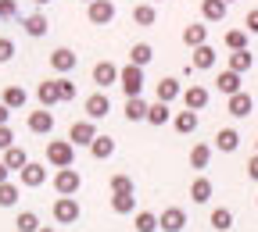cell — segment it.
Returning a JSON list of instances; mask_svg holds the SVG:
<instances>
[{"mask_svg": "<svg viewBox=\"0 0 258 232\" xmlns=\"http://www.w3.org/2000/svg\"><path fill=\"white\" fill-rule=\"evenodd\" d=\"M47 164H50V168H69V164H76L72 140H50L47 143Z\"/></svg>", "mask_w": 258, "mask_h": 232, "instance_id": "cell-1", "label": "cell"}, {"mask_svg": "<svg viewBox=\"0 0 258 232\" xmlns=\"http://www.w3.org/2000/svg\"><path fill=\"white\" fill-rule=\"evenodd\" d=\"M125 96H140L144 93V68H137V64H125V68H118V82Z\"/></svg>", "mask_w": 258, "mask_h": 232, "instance_id": "cell-2", "label": "cell"}, {"mask_svg": "<svg viewBox=\"0 0 258 232\" xmlns=\"http://www.w3.org/2000/svg\"><path fill=\"white\" fill-rule=\"evenodd\" d=\"M54 189H57V196H76L79 189H83V175L72 168H57V175H54Z\"/></svg>", "mask_w": 258, "mask_h": 232, "instance_id": "cell-3", "label": "cell"}, {"mask_svg": "<svg viewBox=\"0 0 258 232\" xmlns=\"http://www.w3.org/2000/svg\"><path fill=\"white\" fill-rule=\"evenodd\" d=\"M79 214H83V207H79L76 196H57L54 200V221L57 225H76Z\"/></svg>", "mask_w": 258, "mask_h": 232, "instance_id": "cell-4", "label": "cell"}, {"mask_svg": "<svg viewBox=\"0 0 258 232\" xmlns=\"http://www.w3.org/2000/svg\"><path fill=\"white\" fill-rule=\"evenodd\" d=\"M47 182V164H36V161H25L18 168V186L25 189H40Z\"/></svg>", "mask_w": 258, "mask_h": 232, "instance_id": "cell-5", "label": "cell"}, {"mask_svg": "<svg viewBox=\"0 0 258 232\" xmlns=\"http://www.w3.org/2000/svg\"><path fill=\"white\" fill-rule=\"evenodd\" d=\"M215 61H219V50H215L212 43L190 47V68H194V72H208V68H215Z\"/></svg>", "mask_w": 258, "mask_h": 232, "instance_id": "cell-6", "label": "cell"}, {"mask_svg": "<svg viewBox=\"0 0 258 232\" xmlns=\"http://www.w3.org/2000/svg\"><path fill=\"white\" fill-rule=\"evenodd\" d=\"M86 18H90V25H111L115 22V4L111 0H90Z\"/></svg>", "mask_w": 258, "mask_h": 232, "instance_id": "cell-7", "label": "cell"}, {"mask_svg": "<svg viewBox=\"0 0 258 232\" xmlns=\"http://www.w3.org/2000/svg\"><path fill=\"white\" fill-rule=\"evenodd\" d=\"M226 111H230L233 118H247V114L254 111V96H251V93H244V89L230 93V96H226Z\"/></svg>", "mask_w": 258, "mask_h": 232, "instance_id": "cell-8", "label": "cell"}, {"mask_svg": "<svg viewBox=\"0 0 258 232\" xmlns=\"http://www.w3.org/2000/svg\"><path fill=\"white\" fill-rule=\"evenodd\" d=\"M29 132L32 136H50L54 132V114H50V107H40V111H29Z\"/></svg>", "mask_w": 258, "mask_h": 232, "instance_id": "cell-9", "label": "cell"}, {"mask_svg": "<svg viewBox=\"0 0 258 232\" xmlns=\"http://www.w3.org/2000/svg\"><path fill=\"white\" fill-rule=\"evenodd\" d=\"M179 96H183V107H190V111H205L208 100H212V93H208L205 86H198V82H190Z\"/></svg>", "mask_w": 258, "mask_h": 232, "instance_id": "cell-10", "label": "cell"}, {"mask_svg": "<svg viewBox=\"0 0 258 232\" xmlns=\"http://www.w3.org/2000/svg\"><path fill=\"white\" fill-rule=\"evenodd\" d=\"M93 136H97V122H90V118H79V122H72V129H69L72 147H90Z\"/></svg>", "mask_w": 258, "mask_h": 232, "instance_id": "cell-11", "label": "cell"}, {"mask_svg": "<svg viewBox=\"0 0 258 232\" xmlns=\"http://www.w3.org/2000/svg\"><path fill=\"white\" fill-rule=\"evenodd\" d=\"M86 118L90 122H101V118H108L111 114V100H108V93L101 89V93H93V96H86Z\"/></svg>", "mask_w": 258, "mask_h": 232, "instance_id": "cell-12", "label": "cell"}, {"mask_svg": "<svg viewBox=\"0 0 258 232\" xmlns=\"http://www.w3.org/2000/svg\"><path fill=\"white\" fill-rule=\"evenodd\" d=\"M158 228L161 232H183L186 228V211L183 207H165L158 214Z\"/></svg>", "mask_w": 258, "mask_h": 232, "instance_id": "cell-13", "label": "cell"}, {"mask_svg": "<svg viewBox=\"0 0 258 232\" xmlns=\"http://www.w3.org/2000/svg\"><path fill=\"white\" fill-rule=\"evenodd\" d=\"M76 64H79V54H76V50H69V47H57V50L50 54V68H54L57 75H69Z\"/></svg>", "mask_w": 258, "mask_h": 232, "instance_id": "cell-14", "label": "cell"}, {"mask_svg": "<svg viewBox=\"0 0 258 232\" xmlns=\"http://www.w3.org/2000/svg\"><path fill=\"white\" fill-rule=\"evenodd\" d=\"M226 11H230L226 0H201V22H208V25L226 22Z\"/></svg>", "mask_w": 258, "mask_h": 232, "instance_id": "cell-15", "label": "cell"}, {"mask_svg": "<svg viewBox=\"0 0 258 232\" xmlns=\"http://www.w3.org/2000/svg\"><path fill=\"white\" fill-rule=\"evenodd\" d=\"M93 82L101 86V89L115 86V82H118V64H111V61H97V64H93Z\"/></svg>", "mask_w": 258, "mask_h": 232, "instance_id": "cell-16", "label": "cell"}, {"mask_svg": "<svg viewBox=\"0 0 258 232\" xmlns=\"http://www.w3.org/2000/svg\"><path fill=\"white\" fill-rule=\"evenodd\" d=\"M198 122H201V118H198V111H190V107L172 114V129L179 132V136H190V132H198Z\"/></svg>", "mask_w": 258, "mask_h": 232, "instance_id": "cell-17", "label": "cell"}, {"mask_svg": "<svg viewBox=\"0 0 258 232\" xmlns=\"http://www.w3.org/2000/svg\"><path fill=\"white\" fill-rule=\"evenodd\" d=\"M22 29H25V36H32V40H40V36H47V29H50V22H47V15H43V11H36V15H29V18H22Z\"/></svg>", "mask_w": 258, "mask_h": 232, "instance_id": "cell-18", "label": "cell"}, {"mask_svg": "<svg viewBox=\"0 0 258 232\" xmlns=\"http://www.w3.org/2000/svg\"><path fill=\"white\" fill-rule=\"evenodd\" d=\"M179 93H183V82L176 79V75H165L158 82V100L161 104H172V100H179Z\"/></svg>", "mask_w": 258, "mask_h": 232, "instance_id": "cell-19", "label": "cell"}, {"mask_svg": "<svg viewBox=\"0 0 258 232\" xmlns=\"http://www.w3.org/2000/svg\"><path fill=\"white\" fill-rule=\"evenodd\" d=\"M183 43H186V47L208 43V22H190V25L183 29Z\"/></svg>", "mask_w": 258, "mask_h": 232, "instance_id": "cell-20", "label": "cell"}, {"mask_svg": "<svg viewBox=\"0 0 258 232\" xmlns=\"http://www.w3.org/2000/svg\"><path fill=\"white\" fill-rule=\"evenodd\" d=\"M237 147H240V132H237V129H219V132H215V147H212V150L233 154Z\"/></svg>", "mask_w": 258, "mask_h": 232, "instance_id": "cell-21", "label": "cell"}, {"mask_svg": "<svg viewBox=\"0 0 258 232\" xmlns=\"http://www.w3.org/2000/svg\"><path fill=\"white\" fill-rule=\"evenodd\" d=\"M254 68V54L244 47V50H230V72H237V75H247Z\"/></svg>", "mask_w": 258, "mask_h": 232, "instance_id": "cell-22", "label": "cell"}, {"mask_svg": "<svg viewBox=\"0 0 258 232\" xmlns=\"http://www.w3.org/2000/svg\"><path fill=\"white\" fill-rule=\"evenodd\" d=\"M36 100H40L43 107H54V104H61V93H57V79H43V82L36 86Z\"/></svg>", "mask_w": 258, "mask_h": 232, "instance_id": "cell-23", "label": "cell"}, {"mask_svg": "<svg viewBox=\"0 0 258 232\" xmlns=\"http://www.w3.org/2000/svg\"><path fill=\"white\" fill-rule=\"evenodd\" d=\"M212 193H215V186H212V179H205V175H198V179L190 182V200H194V204H208Z\"/></svg>", "mask_w": 258, "mask_h": 232, "instance_id": "cell-24", "label": "cell"}, {"mask_svg": "<svg viewBox=\"0 0 258 232\" xmlns=\"http://www.w3.org/2000/svg\"><path fill=\"white\" fill-rule=\"evenodd\" d=\"M90 154H93V161H108V157L115 154V140H111V136H101V132H97V136L90 140Z\"/></svg>", "mask_w": 258, "mask_h": 232, "instance_id": "cell-25", "label": "cell"}, {"mask_svg": "<svg viewBox=\"0 0 258 232\" xmlns=\"http://www.w3.org/2000/svg\"><path fill=\"white\" fill-rule=\"evenodd\" d=\"M212 154H215V150H212L208 143H194V150H190V168H194V172H205L208 164H212Z\"/></svg>", "mask_w": 258, "mask_h": 232, "instance_id": "cell-26", "label": "cell"}, {"mask_svg": "<svg viewBox=\"0 0 258 232\" xmlns=\"http://www.w3.org/2000/svg\"><path fill=\"white\" fill-rule=\"evenodd\" d=\"M144 122H147V125H158V129H161V125H169V122H172V111H169V104H161V100H158V104H147V114H144Z\"/></svg>", "mask_w": 258, "mask_h": 232, "instance_id": "cell-27", "label": "cell"}, {"mask_svg": "<svg viewBox=\"0 0 258 232\" xmlns=\"http://www.w3.org/2000/svg\"><path fill=\"white\" fill-rule=\"evenodd\" d=\"M0 104L11 107V111H22V107L29 104V93H25L22 86H8V89H4V96H0Z\"/></svg>", "mask_w": 258, "mask_h": 232, "instance_id": "cell-28", "label": "cell"}, {"mask_svg": "<svg viewBox=\"0 0 258 232\" xmlns=\"http://www.w3.org/2000/svg\"><path fill=\"white\" fill-rule=\"evenodd\" d=\"M151 61H154V47H151V43H133V50H129V64L147 68Z\"/></svg>", "mask_w": 258, "mask_h": 232, "instance_id": "cell-29", "label": "cell"}, {"mask_svg": "<svg viewBox=\"0 0 258 232\" xmlns=\"http://www.w3.org/2000/svg\"><path fill=\"white\" fill-rule=\"evenodd\" d=\"M208 225H212L215 232H230V228H233V211H230V207H215V211L208 214Z\"/></svg>", "mask_w": 258, "mask_h": 232, "instance_id": "cell-30", "label": "cell"}, {"mask_svg": "<svg viewBox=\"0 0 258 232\" xmlns=\"http://www.w3.org/2000/svg\"><path fill=\"white\" fill-rule=\"evenodd\" d=\"M125 122H144V114H147V100L144 96H125Z\"/></svg>", "mask_w": 258, "mask_h": 232, "instance_id": "cell-31", "label": "cell"}, {"mask_svg": "<svg viewBox=\"0 0 258 232\" xmlns=\"http://www.w3.org/2000/svg\"><path fill=\"white\" fill-rule=\"evenodd\" d=\"M0 161H4V164H8V172H11V175H15V172H18V168H22V164H25V161H29V154H25V150H22V147H18V143H11V147H8V150H4V157H0Z\"/></svg>", "mask_w": 258, "mask_h": 232, "instance_id": "cell-32", "label": "cell"}, {"mask_svg": "<svg viewBox=\"0 0 258 232\" xmlns=\"http://www.w3.org/2000/svg\"><path fill=\"white\" fill-rule=\"evenodd\" d=\"M133 22H137L140 29H151V25L158 22V11H154V4H147V0H144V4H137V8H133Z\"/></svg>", "mask_w": 258, "mask_h": 232, "instance_id": "cell-33", "label": "cell"}, {"mask_svg": "<svg viewBox=\"0 0 258 232\" xmlns=\"http://www.w3.org/2000/svg\"><path fill=\"white\" fill-rule=\"evenodd\" d=\"M137 207V193H111V211L115 214H133Z\"/></svg>", "mask_w": 258, "mask_h": 232, "instance_id": "cell-34", "label": "cell"}, {"mask_svg": "<svg viewBox=\"0 0 258 232\" xmlns=\"http://www.w3.org/2000/svg\"><path fill=\"white\" fill-rule=\"evenodd\" d=\"M240 79H244V75H237V72L226 68V72H219V82H215V86H219V93H222V96H230V93H237V89H240Z\"/></svg>", "mask_w": 258, "mask_h": 232, "instance_id": "cell-35", "label": "cell"}, {"mask_svg": "<svg viewBox=\"0 0 258 232\" xmlns=\"http://www.w3.org/2000/svg\"><path fill=\"white\" fill-rule=\"evenodd\" d=\"M133 228H137V232H158V214H154V211H137Z\"/></svg>", "mask_w": 258, "mask_h": 232, "instance_id": "cell-36", "label": "cell"}, {"mask_svg": "<svg viewBox=\"0 0 258 232\" xmlns=\"http://www.w3.org/2000/svg\"><path fill=\"white\" fill-rule=\"evenodd\" d=\"M18 204V182H0V207H15Z\"/></svg>", "mask_w": 258, "mask_h": 232, "instance_id": "cell-37", "label": "cell"}, {"mask_svg": "<svg viewBox=\"0 0 258 232\" xmlns=\"http://www.w3.org/2000/svg\"><path fill=\"white\" fill-rule=\"evenodd\" d=\"M226 47H230V50H244L247 47V29H230V32H226Z\"/></svg>", "mask_w": 258, "mask_h": 232, "instance_id": "cell-38", "label": "cell"}, {"mask_svg": "<svg viewBox=\"0 0 258 232\" xmlns=\"http://www.w3.org/2000/svg\"><path fill=\"white\" fill-rule=\"evenodd\" d=\"M15 225H18V232H36V228H40V218L32 214V211H22Z\"/></svg>", "mask_w": 258, "mask_h": 232, "instance_id": "cell-39", "label": "cell"}, {"mask_svg": "<svg viewBox=\"0 0 258 232\" xmlns=\"http://www.w3.org/2000/svg\"><path fill=\"white\" fill-rule=\"evenodd\" d=\"M111 193H137V182L129 175H111Z\"/></svg>", "mask_w": 258, "mask_h": 232, "instance_id": "cell-40", "label": "cell"}, {"mask_svg": "<svg viewBox=\"0 0 258 232\" xmlns=\"http://www.w3.org/2000/svg\"><path fill=\"white\" fill-rule=\"evenodd\" d=\"M57 93H61V104H69V100H76V82L72 79H57Z\"/></svg>", "mask_w": 258, "mask_h": 232, "instance_id": "cell-41", "label": "cell"}, {"mask_svg": "<svg viewBox=\"0 0 258 232\" xmlns=\"http://www.w3.org/2000/svg\"><path fill=\"white\" fill-rule=\"evenodd\" d=\"M11 57H15V43L8 36H0V64H8Z\"/></svg>", "mask_w": 258, "mask_h": 232, "instance_id": "cell-42", "label": "cell"}, {"mask_svg": "<svg viewBox=\"0 0 258 232\" xmlns=\"http://www.w3.org/2000/svg\"><path fill=\"white\" fill-rule=\"evenodd\" d=\"M15 143V132H11V125H0V150H8Z\"/></svg>", "mask_w": 258, "mask_h": 232, "instance_id": "cell-43", "label": "cell"}, {"mask_svg": "<svg viewBox=\"0 0 258 232\" xmlns=\"http://www.w3.org/2000/svg\"><path fill=\"white\" fill-rule=\"evenodd\" d=\"M18 15V4L15 0H0V18H15Z\"/></svg>", "mask_w": 258, "mask_h": 232, "instance_id": "cell-44", "label": "cell"}, {"mask_svg": "<svg viewBox=\"0 0 258 232\" xmlns=\"http://www.w3.org/2000/svg\"><path fill=\"white\" fill-rule=\"evenodd\" d=\"M244 25H247V32H251V36H258V8H254V11H247Z\"/></svg>", "mask_w": 258, "mask_h": 232, "instance_id": "cell-45", "label": "cell"}, {"mask_svg": "<svg viewBox=\"0 0 258 232\" xmlns=\"http://www.w3.org/2000/svg\"><path fill=\"white\" fill-rule=\"evenodd\" d=\"M247 179H251V182H258V154L247 161Z\"/></svg>", "mask_w": 258, "mask_h": 232, "instance_id": "cell-46", "label": "cell"}, {"mask_svg": "<svg viewBox=\"0 0 258 232\" xmlns=\"http://www.w3.org/2000/svg\"><path fill=\"white\" fill-rule=\"evenodd\" d=\"M8 118H11V107H4V104H0V125H8Z\"/></svg>", "mask_w": 258, "mask_h": 232, "instance_id": "cell-47", "label": "cell"}, {"mask_svg": "<svg viewBox=\"0 0 258 232\" xmlns=\"http://www.w3.org/2000/svg\"><path fill=\"white\" fill-rule=\"evenodd\" d=\"M8 179H11V172H8V164L0 161V182H8Z\"/></svg>", "mask_w": 258, "mask_h": 232, "instance_id": "cell-48", "label": "cell"}, {"mask_svg": "<svg viewBox=\"0 0 258 232\" xmlns=\"http://www.w3.org/2000/svg\"><path fill=\"white\" fill-rule=\"evenodd\" d=\"M32 4H36V8H47V4H50V0H32Z\"/></svg>", "mask_w": 258, "mask_h": 232, "instance_id": "cell-49", "label": "cell"}, {"mask_svg": "<svg viewBox=\"0 0 258 232\" xmlns=\"http://www.w3.org/2000/svg\"><path fill=\"white\" fill-rule=\"evenodd\" d=\"M36 232H54V228H47V225H40V228H36Z\"/></svg>", "mask_w": 258, "mask_h": 232, "instance_id": "cell-50", "label": "cell"}, {"mask_svg": "<svg viewBox=\"0 0 258 232\" xmlns=\"http://www.w3.org/2000/svg\"><path fill=\"white\" fill-rule=\"evenodd\" d=\"M147 4H161V0H147Z\"/></svg>", "mask_w": 258, "mask_h": 232, "instance_id": "cell-51", "label": "cell"}, {"mask_svg": "<svg viewBox=\"0 0 258 232\" xmlns=\"http://www.w3.org/2000/svg\"><path fill=\"white\" fill-rule=\"evenodd\" d=\"M254 154H258V140H254Z\"/></svg>", "mask_w": 258, "mask_h": 232, "instance_id": "cell-52", "label": "cell"}, {"mask_svg": "<svg viewBox=\"0 0 258 232\" xmlns=\"http://www.w3.org/2000/svg\"><path fill=\"white\" fill-rule=\"evenodd\" d=\"M226 4H237V0H226Z\"/></svg>", "mask_w": 258, "mask_h": 232, "instance_id": "cell-53", "label": "cell"}, {"mask_svg": "<svg viewBox=\"0 0 258 232\" xmlns=\"http://www.w3.org/2000/svg\"><path fill=\"white\" fill-rule=\"evenodd\" d=\"M254 207H258V196H254Z\"/></svg>", "mask_w": 258, "mask_h": 232, "instance_id": "cell-54", "label": "cell"}, {"mask_svg": "<svg viewBox=\"0 0 258 232\" xmlns=\"http://www.w3.org/2000/svg\"><path fill=\"white\" fill-rule=\"evenodd\" d=\"M83 4H90V0H83Z\"/></svg>", "mask_w": 258, "mask_h": 232, "instance_id": "cell-55", "label": "cell"}]
</instances>
